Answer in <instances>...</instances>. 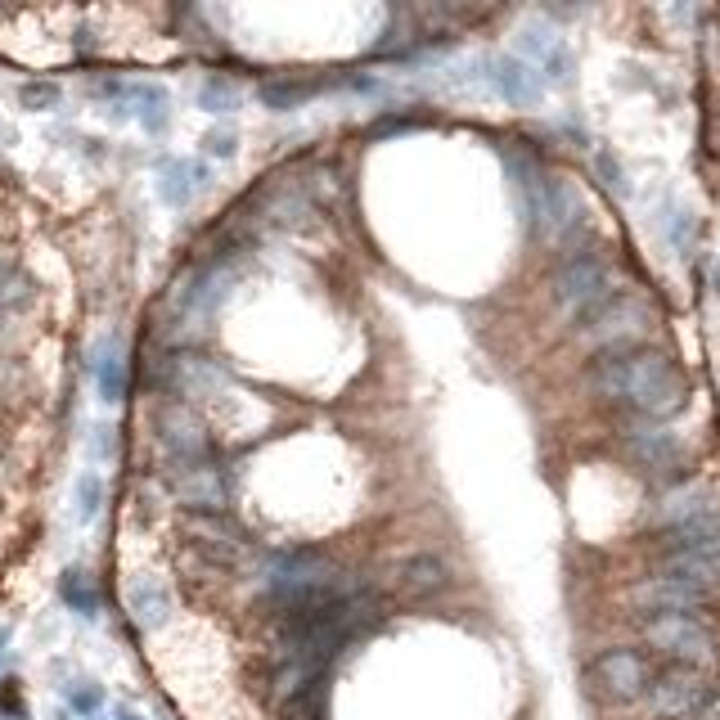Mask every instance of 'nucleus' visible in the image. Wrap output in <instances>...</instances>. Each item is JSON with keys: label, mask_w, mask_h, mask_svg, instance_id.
Segmentation results:
<instances>
[{"label": "nucleus", "mask_w": 720, "mask_h": 720, "mask_svg": "<svg viewBox=\"0 0 720 720\" xmlns=\"http://www.w3.org/2000/svg\"><path fill=\"white\" fill-rule=\"evenodd\" d=\"M590 392L609 406H622L640 415L644 424H662L684 410L689 379L667 351L631 347V351H604L590 366Z\"/></svg>", "instance_id": "1"}, {"label": "nucleus", "mask_w": 720, "mask_h": 720, "mask_svg": "<svg viewBox=\"0 0 720 720\" xmlns=\"http://www.w3.org/2000/svg\"><path fill=\"white\" fill-rule=\"evenodd\" d=\"M342 590H351L342 563L329 549H320V545L280 549L266 563V604L275 613L311 604V599H324V594H342Z\"/></svg>", "instance_id": "2"}, {"label": "nucleus", "mask_w": 720, "mask_h": 720, "mask_svg": "<svg viewBox=\"0 0 720 720\" xmlns=\"http://www.w3.org/2000/svg\"><path fill=\"white\" fill-rule=\"evenodd\" d=\"M653 329V311L644 298L635 293H613L604 307H599L590 320H581V338L599 351H631V347H644Z\"/></svg>", "instance_id": "3"}, {"label": "nucleus", "mask_w": 720, "mask_h": 720, "mask_svg": "<svg viewBox=\"0 0 720 720\" xmlns=\"http://www.w3.org/2000/svg\"><path fill=\"white\" fill-rule=\"evenodd\" d=\"M613 271L599 253H572L554 275V302L581 324L613 298Z\"/></svg>", "instance_id": "4"}, {"label": "nucleus", "mask_w": 720, "mask_h": 720, "mask_svg": "<svg viewBox=\"0 0 720 720\" xmlns=\"http://www.w3.org/2000/svg\"><path fill=\"white\" fill-rule=\"evenodd\" d=\"M644 644L671 658V667L711 671L720 662V644L698 617H644Z\"/></svg>", "instance_id": "5"}, {"label": "nucleus", "mask_w": 720, "mask_h": 720, "mask_svg": "<svg viewBox=\"0 0 720 720\" xmlns=\"http://www.w3.org/2000/svg\"><path fill=\"white\" fill-rule=\"evenodd\" d=\"M711 698H716L711 675L707 671H693V667L653 671V680L644 689V707H649L653 720H693Z\"/></svg>", "instance_id": "6"}, {"label": "nucleus", "mask_w": 720, "mask_h": 720, "mask_svg": "<svg viewBox=\"0 0 720 720\" xmlns=\"http://www.w3.org/2000/svg\"><path fill=\"white\" fill-rule=\"evenodd\" d=\"M585 680L604 702H640L653 680V667L640 649H604L585 667Z\"/></svg>", "instance_id": "7"}, {"label": "nucleus", "mask_w": 720, "mask_h": 720, "mask_svg": "<svg viewBox=\"0 0 720 720\" xmlns=\"http://www.w3.org/2000/svg\"><path fill=\"white\" fill-rule=\"evenodd\" d=\"M154 428H158V441H163V450H167V459H172V464H212V437H207V424H203L185 401H167V406H158Z\"/></svg>", "instance_id": "8"}, {"label": "nucleus", "mask_w": 720, "mask_h": 720, "mask_svg": "<svg viewBox=\"0 0 720 720\" xmlns=\"http://www.w3.org/2000/svg\"><path fill=\"white\" fill-rule=\"evenodd\" d=\"M626 604L644 617H693L698 609L711 604V594H702V590H693V585H684L667 572H653V576H644L626 590Z\"/></svg>", "instance_id": "9"}, {"label": "nucleus", "mask_w": 720, "mask_h": 720, "mask_svg": "<svg viewBox=\"0 0 720 720\" xmlns=\"http://www.w3.org/2000/svg\"><path fill=\"white\" fill-rule=\"evenodd\" d=\"M99 99H113V104H127L132 117L149 132V136H167L172 127V95L158 86V81H99L95 86Z\"/></svg>", "instance_id": "10"}, {"label": "nucleus", "mask_w": 720, "mask_h": 720, "mask_svg": "<svg viewBox=\"0 0 720 720\" xmlns=\"http://www.w3.org/2000/svg\"><path fill=\"white\" fill-rule=\"evenodd\" d=\"M622 450L640 468H649V473H671L684 459V446L662 424H631V428H622Z\"/></svg>", "instance_id": "11"}, {"label": "nucleus", "mask_w": 720, "mask_h": 720, "mask_svg": "<svg viewBox=\"0 0 720 720\" xmlns=\"http://www.w3.org/2000/svg\"><path fill=\"white\" fill-rule=\"evenodd\" d=\"M711 514H720V492H716V487H707V483H689V487L671 492V496L658 505L653 523H658L662 532H671V527H684V523H693V518H711Z\"/></svg>", "instance_id": "12"}, {"label": "nucleus", "mask_w": 720, "mask_h": 720, "mask_svg": "<svg viewBox=\"0 0 720 720\" xmlns=\"http://www.w3.org/2000/svg\"><path fill=\"white\" fill-rule=\"evenodd\" d=\"M492 86H496V95L505 99V104H514V108H527V104H536L541 99V72L527 64V59H518V55H500V59H492Z\"/></svg>", "instance_id": "13"}, {"label": "nucleus", "mask_w": 720, "mask_h": 720, "mask_svg": "<svg viewBox=\"0 0 720 720\" xmlns=\"http://www.w3.org/2000/svg\"><path fill=\"white\" fill-rule=\"evenodd\" d=\"M90 374H95L99 401H108V406L123 401L127 397V356H123V342H117V338L95 342V351H90Z\"/></svg>", "instance_id": "14"}, {"label": "nucleus", "mask_w": 720, "mask_h": 720, "mask_svg": "<svg viewBox=\"0 0 720 720\" xmlns=\"http://www.w3.org/2000/svg\"><path fill=\"white\" fill-rule=\"evenodd\" d=\"M671 554H698V558H720V514L693 518L684 527L662 532V558Z\"/></svg>", "instance_id": "15"}, {"label": "nucleus", "mask_w": 720, "mask_h": 720, "mask_svg": "<svg viewBox=\"0 0 720 720\" xmlns=\"http://www.w3.org/2000/svg\"><path fill=\"white\" fill-rule=\"evenodd\" d=\"M397 585L406 594H415V599H432V594H441L450 585V563L441 554H410L397 567Z\"/></svg>", "instance_id": "16"}, {"label": "nucleus", "mask_w": 720, "mask_h": 720, "mask_svg": "<svg viewBox=\"0 0 720 720\" xmlns=\"http://www.w3.org/2000/svg\"><path fill=\"white\" fill-rule=\"evenodd\" d=\"M127 604H132V617L140 631H163L172 622V594L163 581L154 576H136L132 590H127Z\"/></svg>", "instance_id": "17"}, {"label": "nucleus", "mask_w": 720, "mask_h": 720, "mask_svg": "<svg viewBox=\"0 0 720 720\" xmlns=\"http://www.w3.org/2000/svg\"><path fill=\"white\" fill-rule=\"evenodd\" d=\"M203 185H207L203 163H189V158H163L158 163V198L167 207H185Z\"/></svg>", "instance_id": "18"}, {"label": "nucleus", "mask_w": 720, "mask_h": 720, "mask_svg": "<svg viewBox=\"0 0 720 720\" xmlns=\"http://www.w3.org/2000/svg\"><path fill=\"white\" fill-rule=\"evenodd\" d=\"M59 599H64V609L95 622L99 609H104V594H99V581L86 572V567H64L59 572Z\"/></svg>", "instance_id": "19"}, {"label": "nucleus", "mask_w": 720, "mask_h": 720, "mask_svg": "<svg viewBox=\"0 0 720 720\" xmlns=\"http://www.w3.org/2000/svg\"><path fill=\"white\" fill-rule=\"evenodd\" d=\"M523 55H532L549 81H567V72H572V55H567V46H563L554 32L527 28V32H523Z\"/></svg>", "instance_id": "20"}, {"label": "nucleus", "mask_w": 720, "mask_h": 720, "mask_svg": "<svg viewBox=\"0 0 720 720\" xmlns=\"http://www.w3.org/2000/svg\"><path fill=\"white\" fill-rule=\"evenodd\" d=\"M662 572L667 576H675V581H684V585H693V590H702V594H720V558H698V554H671V558H662Z\"/></svg>", "instance_id": "21"}, {"label": "nucleus", "mask_w": 720, "mask_h": 720, "mask_svg": "<svg viewBox=\"0 0 720 720\" xmlns=\"http://www.w3.org/2000/svg\"><path fill=\"white\" fill-rule=\"evenodd\" d=\"M64 702H68V711H72V716L90 720V716H99V707L108 702V693H104V684H99V680L77 675V680H68V684H64Z\"/></svg>", "instance_id": "22"}, {"label": "nucleus", "mask_w": 720, "mask_h": 720, "mask_svg": "<svg viewBox=\"0 0 720 720\" xmlns=\"http://www.w3.org/2000/svg\"><path fill=\"white\" fill-rule=\"evenodd\" d=\"M99 509H104V477L95 468H86L72 487V514H77V523H95Z\"/></svg>", "instance_id": "23"}, {"label": "nucleus", "mask_w": 720, "mask_h": 720, "mask_svg": "<svg viewBox=\"0 0 720 720\" xmlns=\"http://www.w3.org/2000/svg\"><path fill=\"white\" fill-rule=\"evenodd\" d=\"M239 86L234 81H225V77H203V86H198V108H207V113H234L239 108Z\"/></svg>", "instance_id": "24"}, {"label": "nucleus", "mask_w": 720, "mask_h": 720, "mask_svg": "<svg viewBox=\"0 0 720 720\" xmlns=\"http://www.w3.org/2000/svg\"><path fill=\"white\" fill-rule=\"evenodd\" d=\"M19 104L28 113H50V108L64 104V90H59V81H23L19 86Z\"/></svg>", "instance_id": "25"}, {"label": "nucleus", "mask_w": 720, "mask_h": 720, "mask_svg": "<svg viewBox=\"0 0 720 720\" xmlns=\"http://www.w3.org/2000/svg\"><path fill=\"white\" fill-rule=\"evenodd\" d=\"M203 154L207 158H234L239 154V132L234 127H212L203 136Z\"/></svg>", "instance_id": "26"}, {"label": "nucleus", "mask_w": 720, "mask_h": 720, "mask_svg": "<svg viewBox=\"0 0 720 720\" xmlns=\"http://www.w3.org/2000/svg\"><path fill=\"white\" fill-rule=\"evenodd\" d=\"M671 244L680 249V257H689V249H693V216L689 212H675V221H671Z\"/></svg>", "instance_id": "27"}, {"label": "nucleus", "mask_w": 720, "mask_h": 720, "mask_svg": "<svg viewBox=\"0 0 720 720\" xmlns=\"http://www.w3.org/2000/svg\"><path fill=\"white\" fill-rule=\"evenodd\" d=\"M86 446H90L95 459H108V455H113V428H104V424L90 428V441H86Z\"/></svg>", "instance_id": "28"}, {"label": "nucleus", "mask_w": 720, "mask_h": 720, "mask_svg": "<svg viewBox=\"0 0 720 720\" xmlns=\"http://www.w3.org/2000/svg\"><path fill=\"white\" fill-rule=\"evenodd\" d=\"M693 720H720V693H716V698H711V702H707V707H702Z\"/></svg>", "instance_id": "29"}, {"label": "nucleus", "mask_w": 720, "mask_h": 720, "mask_svg": "<svg viewBox=\"0 0 720 720\" xmlns=\"http://www.w3.org/2000/svg\"><path fill=\"white\" fill-rule=\"evenodd\" d=\"M113 720H145V716L132 711V707H113Z\"/></svg>", "instance_id": "30"}, {"label": "nucleus", "mask_w": 720, "mask_h": 720, "mask_svg": "<svg viewBox=\"0 0 720 720\" xmlns=\"http://www.w3.org/2000/svg\"><path fill=\"white\" fill-rule=\"evenodd\" d=\"M14 271V257H10V249H0V275H10Z\"/></svg>", "instance_id": "31"}, {"label": "nucleus", "mask_w": 720, "mask_h": 720, "mask_svg": "<svg viewBox=\"0 0 720 720\" xmlns=\"http://www.w3.org/2000/svg\"><path fill=\"white\" fill-rule=\"evenodd\" d=\"M10 649V626H0V653Z\"/></svg>", "instance_id": "32"}, {"label": "nucleus", "mask_w": 720, "mask_h": 720, "mask_svg": "<svg viewBox=\"0 0 720 720\" xmlns=\"http://www.w3.org/2000/svg\"><path fill=\"white\" fill-rule=\"evenodd\" d=\"M90 720H99V716H90Z\"/></svg>", "instance_id": "33"}]
</instances>
